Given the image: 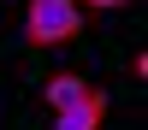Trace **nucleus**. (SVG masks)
<instances>
[{
	"label": "nucleus",
	"instance_id": "1",
	"mask_svg": "<svg viewBox=\"0 0 148 130\" xmlns=\"http://www.w3.org/2000/svg\"><path fill=\"white\" fill-rule=\"evenodd\" d=\"M83 35V6L77 0H30L24 6V42L30 47H65Z\"/></svg>",
	"mask_w": 148,
	"mask_h": 130
},
{
	"label": "nucleus",
	"instance_id": "2",
	"mask_svg": "<svg viewBox=\"0 0 148 130\" xmlns=\"http://www.w3.org/2000/svg\"><path fill=\"white\" fill-rule=\"evenodd\" d=\"M101 118H107V95H101V89H89L77 106L53 112V130H101Z\"/></svg>",
	"mask_w": 148,
	"mask_h": 130
},
{
	"label": "nucleus",
	"instance_id": "3",
	"mask_svg": "<svg viewBox=\"0 0 148 130\" xmlns=\"http://www.w3.org/2000/svg\"><path fill=\"white\" fill-rule=\"evenodd\" d=\"M89 89H95V83L83 77V71H59V77H47V106H53V112H65V106H77Z\"/></svg>",
	"mask_w": 148,
	"mask_h": 130
},
{
	"label": "nucleus",
	"instance_id": "4",
	"mask_svg": "<svg viewBox=\"0 0 148 130\" xmlns=\"http://www.w3.org/2000/svg\"><path fill=\"white\" fill-rule=\"evenodd\" d=\"M77 6H95V12H113V6H125V0H77Z\"/></svg>",
	"mask_w": 148,
	"mask_h": 130
}]
</instances>
